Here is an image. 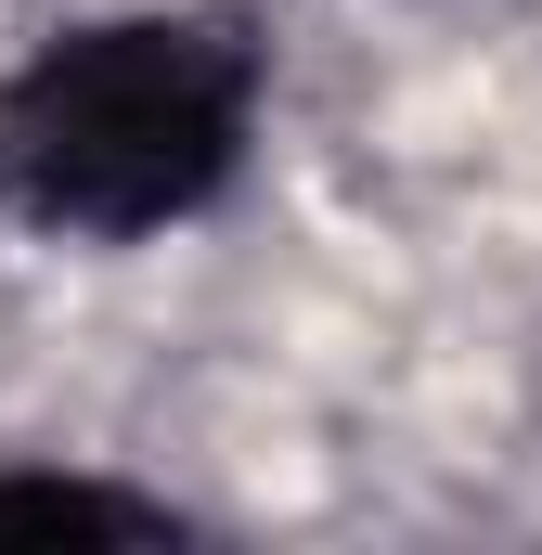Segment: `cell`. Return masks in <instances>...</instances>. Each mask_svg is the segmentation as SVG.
<instances>
[{"label":"cell","mask_w":542,"mask_h":555,"mask_svg":"<svg viewBox=\"0 0 542 555\" xmlns=\"http://www.w3.org/2000/svg\"><path fill=\"white\" fill-rule=\"evenodd\" d=\"M259 104H271V52L246 13H220V0L91 13L0 78V207L65 246L181 233L259 155Z\"/></svg>","instance_id":"1"},{"label":"cell","mask_w":542,"mask_h":555,"mask_svg":"<svg viewBox=\"0 0 542 555\" xmlns=\"http://www.w3.org/2000/svg\"><path fill=\"white\" fill-rule=\"evenodd\" d=\"M0 530H104V543H168L181 517L117 478H0Z\"/></svg>","instance_id":"2"}]
</instances>
